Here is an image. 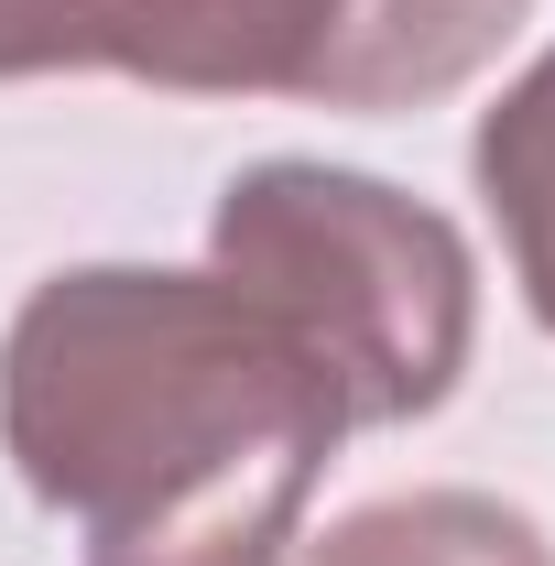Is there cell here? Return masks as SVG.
Wrapping results in <instances>:
<instances>
[{"label": "cell", "instance_id": "cell-1", "mask_svg": "<svg viewBox=\"0 0 555 566\" xmlns=\"http://www.w3.org/2000/svg\"><path fill=\"white\" fill-rule=\"evenodd\" d=\"M348 436L316 349L229 273L66 262L0 327V458L87 566H283Z\"/></svg>", "mask_w": 555, "mask_h": 566}, {"label": "cell", "instance_id": "cell-2", "mask_svg": "<svg viewBox=\"0 0 555 566\" xmlns=\"http://www.w3.org/2000/svg\"><path fill=\"white\" fill-rule=\"evenodd\" d=\"M208 273L262 294L316 349L348 424H425L480 349V262L458 218L359 164H240L208 208Z\"/></svg>", "mask_w": 555, "mask_h": 566}, {"label": "cell", "instance_id": "cell-3", "mask_svg": "<svg viewBox=\"0 0 555 566\" xmlns=\"http://www.w3.org/2000/svg\"><path fill=\"white\" fill-rule=\"evenodd\" d=\"M534 22V0H0V87L132 76L164 98L425 109Z\"/></svg>", "mask_w": 555, "mask_h": 566}, {"label": "cell", "instance_id": "cell-4", "mask_svg": "<svg viewBox=\"0 0 555 566\" xmlns=\"http://www.w3.org/2000/svg\"><path fill=\"white\" fill-rule=\"evenodd\" d=\"M469 175H480V208L501 218V251H512V283H523L534 327L555 338V44L480 109Z\"/></svg>", "mask_w": 555, "mask_h": 566}, {"label": "cell", "instance_id": "cell-5", "mask_svg": "<svg viewBox=\"0 0 555 566\" xmlns=\"http://www.w3.org/2000/svg\"><path fill=\"white\" fill-rule=\"evenodd\" d=\"M294 566H555V545L501 491H392L338 512Z\"/></svg>", "mask_w": 555, "mask_h": 566}]
</instances>
